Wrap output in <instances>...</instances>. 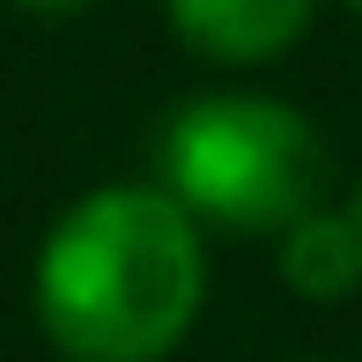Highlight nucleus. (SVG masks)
<instances>
[{
	"mask_svg": "<svg viewBox=\"0 0 362 362\" xmlns=\"http://www.w3.org/2000/svg\"><path fill=\"white\" fill-rule=\"evenodd\" d=\"M281 281L310 303H340V296L362 288V222L355 207H318L281 237Z\"/></svg>",
	"mask_w": 362,
	"mask_h": 362,
	"instance_id": "20e7f679",
	"label": "nucleus"
},
{
	"mask_svg": "<svg viewBox=\"0 0 362 362\" xmlns=\"http://www.w3.org/2000/svg\"><path fill=\"white\" fill-rule=\"evenodd\" d=\"M163 192L192 222L222 229H274L288 237L318 215L325 192V141L303 111L274 96H200L163 126Z\"/></svg>",
	"mask_w": 362,
	"mask_h": 362,
	"instance_id": "f03ea898",
	"label": "nucleus"
},
{
	"mask_svg": "<svg viewBox=\"0 0 362 362\" xmlns=\"http://www.w3.org/2000/svg\"><path fill=\"white\" fill-rule=\"evenodd\" d=\"M170 30L207 59L252 67V59H281L310 30V0H163Z\"/></svg>",
	"mask_w": 362,
	"mask_h": 362,
	"instance_id": "7ed1b4c3",
	"label": "nucleus"
},
{
	"mask_svg": "<svg viewBox=\"0 0 362 362\" xmlns=\"http://www.w3.org/2000/svg\"><path fill=\"white\" fill-rule=\"evenodd\" d=\"M355 222H362V200H355Z\"/></svg>",
	"mask_w": 362,
	"mask_h": 362,
	"instance_id": "423d86ee",
	"label": "nucleus"
},
{
	"mask_svg": "<svg viewBox=\"0 0 362 362\" xmlns=\"http://www.w3.org/2000/svg\"><path fill=\"white\" fill-rule=\"evenodd\" d=\"M207 296L200 222L163 185H104L37 252V318L67 362H163Z\"/></svg>",
	"mask_w": 362,
	"mask_h": 362,
	"instance_id": "f257e3e1",
	"label": "nucleus"
},
{
	"mask_svg": "<svg viewBox=\"0 0 362 362\" xmlns=\"http://www.w3.org/2000/svg\"><path fill=\"white\" fill-rule=\"evenodd\" d=\"M355 8H362V0H355Z\"/></svg>",
	"mask_w": 362,
	"mask_h": 362,
	"instance_id": "0eeeda50",
	"label": "nucleus"
},
{
	"mask_svg": "<svg viewBox=\"0 0 362 362\" xmlns=\"http://www.w3.org/2000/svg\"><path fill=\"white\" fill-rule=\"evenodd\" d=\"M15 8H37V15H67V8H89V0H15Z\"/></svg>",
	"mask_w": 362,
	"mask_h": 362,
	"instance_id": "39448f33",
	"label": "nucleus"
}]
</instances>
